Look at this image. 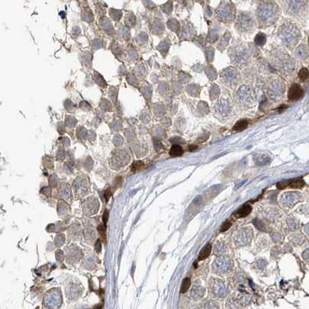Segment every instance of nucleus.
I'll return each instance as SVG.
<instances>
[{
	"mask_svg": "<svg viewBox=\"0 0 309 309\" xmlns=\"http://www.w3.org/2000/svg\"><path fill=\"white\" fill-rule=\"evenodd\" d=\"M117 89H116V88L112 87V88H111V89H110L109 97L111 98V100H112V101H114V102H115L116 98H117Z\"/></svg>",
	"mask_w": 309,
	"mask_h": 309,
	"instance_id": "2f4dec72",
	"label": "nucleus"
},
{
	"mask_svg": "<svg viewBox=\"0 0 309 309\" xmlns=\"http://www.w3.org/2000/svg\"><path fill=\"white\" fill-rule=\"evenodd\" d=\"M221 80L223 83L228 85L237 84L240 80V73L233 67H227L221 73Z\"/></svg>",
	"mask_w": 309,
	"mask_h": 309,
	"instance_id": "6e6552de",
	"label": "nucleus"
},
{
	"mask_svg": "<svg viewBox=\"0 0 309 309\" xmlns=\"http://www.w3.org/2000/svg\"><path fill=\"white\" fill-rule=\"evenodd\" d=\"M95 250L98 253H100L101 251V242L100 240H98L95 244Z\"/></svg>",
	"mask_w": 309,
	"mask_h": 309,
	"instance_id": "58836bf2",
	"label": "nucleus"
},
{
	"mask_svg": "<svg viewBox=\"0 0 309 309\" xmlns=\"http://www.w3.org/2000/svg\"><path fill=\"white\" fill-rule=\"evenodd\" d=\"M101 107L103 110H105V111H110L111 108V104L107 100H102L101 102Z\"/></svg>",
	"mask_w": 309,
	"mask_h": 309,
	"instance_id": "bb28decb",
	"label": "nucleus"
},
{
	"mask_svg": "<svg viewBox=\"0 0 309 309\" xmlns=\"http://www.w3.org/2000/svg\"><path fill=\"white\" fill-rule=\"evenodd\" d=\"M122 141H123V139H122V138L121 137V135H115V137H114V142L115 145H121Z\"/></svg>",
	"mask_w": 309,
	"mask_h": 309,
	"instance_id": "f704fd0d",
	"label": "nucleus"
},
{
	"mask_svg": "<svg viewBox=\"0 0 309 309\" xmlns=\"http://www.w3.org/2000/svg\"><path fill=\"white\" fill-rule=\"evenodd\" d=\"M101 26L105 30L106 33H109V34L114 33V29H113L112 26H111V22L107 20V18H103V20H101Z\"/></svg>",
	"mask_w": 309,
	"mask_h": 309,
	"instance_id": "f3484780",
	"label": "nucleus"
},
{
	"mask_svg": "<svg viewBox=\"0 0 309 309\" xmlns=\"http://www.w3.org/2000/svg\"><path fill=\"white\" fill-rule=\"evenodd\" d=\"M249 123L245 119H242V120H240L235 124V125L233 126V130L235 131V132H242L244 129H246L248 126Z\"/></svg>",
	"mask_w": 309,
	"mask_h": 309,
	"instance_id": "4468645a",
	"label": "nucleus"
},
{
	"mask_svg": "<svg viewBox=\"0 0 309 309\" xmlns=\"http://www.w3.org/2000/svg\"><path fill=\"white\" fill-rule=\"evenodd\" d=\"M278 35L280 36L281 40L284 44L288 46L294 45L298 37V30L295 26L291 23H285L281 25L279 30Z\"/></svg>",
	"mask_w": 309,
	"mask_h": 309,
	"instance_id": "7ed1b4c3",
	"label": "nucleus"
},
{
	"mask_svg": "<svg viewBox=\"0 0 309 309\" xmlns=\"http://www.w3.org/2000/svg\"><path fill=\"white\" fill-rule=\"evenodd\" d=\"M111 195H112V192H111V189H107V190H106L105 192H104V199H105L106 202H107V201L109 200L110 197L111 196Z\"/></svg>",
	"mask_w": 309,
	"mask_h": 309,
	"instance_id": "c9c22d12",
	"label": "nucleus"
},
{
	"mask_svg": "<svg viewBox=\"0 0 309 309\" xmlns=\"http://www.w3.org/2000/svg\"><path fill=\"white\" fill-rule=\"evenodd\" d=\"M266 41H267V38H266V35L263 33H257V36L254 38V43L257 46H264L265 44Z\"/></svg>",
	"mask_w": 309,
	"mask_h": 309,
	"instance_id": "a211bd4d",
	"label": "nucleus"
},
{
	"mask_svg": "<svg viewBox=\"0 0 309 309\" xmlns=\"http://www.w3.org/2000/svg\"><path fill=\"white\" fill-rule=\"evenodd\" d=\"M83 19L87 22H91L92 20H94V17H93L91 10H90L89 12L87 11L83 12Z\"/></svg>",
	"mask_w": 309,
	"mask_h": 309,
	"instance_id": "b1692460",
	"label": "nucleus"
},
{
	"mask_svg": "<svg viewBox=\"0 0 309 309\" xmlns=\"http://www.w3.org/2000/svg\"><path fill=\"white\" fill-rule=\"evenodd\" d=\"M66 123L70 127H73V126L76 125V120L73 117H67L66 119Z\"/></svg>",
	"mask_w": 309,
	"mask_h": 309,
	"instance_id": "7c9ffc66",
	"label": "nucleus"
},
{
	"mask_svg": "<svg viewBox=\"0 0 309 309\" xmlns=\"http://www.w3.org/2000/svg\"><path fill=\"white\" fill-rule=\"evenodd\" d=\"M216 18L225 23H231L235 18V7L231 2H222L216 10Z\"/></svg>",
	"mask_w": 309,
	"mask_h": 309,
	"instance_id": "423d86ee",
	"label": "nucleus"
},
{
	"mask_svg": "<svg viewBox=\"0 0 309 309\" xmlns=\"http://www.w3.org/2000/svg\"><path fill=\"white\" fill-rule=\"evenodd\" d=\"M229 55L231 62L234 65L243 67L249 62L250 54L248 49L243 43H236L229 49Z\"/></svg>",
	"mask_w": 309,
	"mask_h": 309,
	"instance_id": "f03ea898",
	"label": "nucleus"
},
{
	"mask_svg": "<svg viewBox=\"0 0 309 309\" xmlns=\"http://www.w3.org/2000/svg\"><path fill=\"white\" fill-rule=\"evenodd\" d=\"M102 307H103L102 304H97V305H95L92 309H102Z\"/></svg>",
	"mask_w": 309,
	"mask_h": 309,
	"instance_id": "ea45409f",
	"label": "nucleus"
},
{
	"mask_svg": "<svg viewBox=\"0 0 309 309\" xmlns=\"http://www.w3.org/2000/svg\"><path fill=\"white\" fill-rule=\"evenodd\" d=\"M142 166H143V162H142L141 161L135 162L132 166V170L134 172L137 171L138 169H140Z\"/></svg>",
	"mask_w": 309,
	"mask_h": 309,
	"instance_id": "c756f323",
	"label": "nucleus"
},
{
	"mask_svg": "<svg viewBox=\"0 0 309 309\" xmlns=\"http://www.w3.org/2000/svg\"><path fill=\"white\" fill-rule=\"evenodd\" d=\"M285 91V85L281 80H274L267 88V94L271 100H278L281 98Z\"/></svg>",
	"mask_w": 309,
	"mask_h": 309,
	"instance_id": "1a4fd4ad",
	"label": "nucleus"
},
{
	"mask_svg": "<svg viewBox=\"0 0 309 309\" xmlns=\"http://www.w3.org/2000/svg\"><path fill=\"white\" fill-rule=\"evenodd\" d=\"M110 16L112 18V20H115V21H119L120 19L121 18L122 13L120 10L110 9Z\"/></svg>",
	"mask_w": 309,
	"mask_h": 309,
	"instance_id": "412c9836",
	"label": "nucleus"
},
{
	"mask_svg": "<svg viewBox=\"0 0 309 309\" xmlns=\"http://www.w3.org/2000/svg\"><path fill=\"white\" fill-rule=\"evenodd\" d=\"M108 217H109V212L108 210H106L104 211V214H103V222H104V224H106L107 222V220H108Z\"/></svg>",
	"mask_w": 309,
	"mask_h": 309,
	"instance_id": "4c0bfd02",
	"label": "nucleus"
},
{
	"mask_svg": "<svg viewBox=\"0 0 309 309\" xmlns=\"http://www.w3.org/2000/svg\"><path fill=\"white\" fill-rule=\"evenodd\" d=\"M169 154L173 157L181 156L183 154V149H182V148L180 145H174L172 146L170 151H169Z\"/></svg>",
	"mask_w": 309,
	"mask_h": 309,
	"instance_id": "dca6fc26",
	"label": "nucleus"
},
{
	"mask_svg": "<svg viewBox=\"0 0 309 309\" xmlns=\"http://www.w3.org/2000/svg\"><path fill=\"white\" fill-rule=\"evenodd\" d=\"M305 49L303 47H300L296 51V54L298 57H305Z\"/></svg>",
	"mask_w": 309,
	"mask_h": 309,
	"instance_id": "473e14b6",
	"label": "nucleus"
},
{
	"mask_svg": "<svg viewBox=\"0 0 309 309\" xmlns=\"http://www.w3.org/2000/svg\"><path fill=\"white\" fill-rule=\"evenodd\" d=\"M169 47V44H168V43L166 42V41H163V42L160 43L159 46L158 47V49L162 53H163L164 51L167 52Z\"/></svg>",
	"mask_w": 309,
	"mask_h": 309,
	"instance_id": "a878e982",
	"label": "nucleus"
},
{
	"mask_svg": "<svg viewBox=\"0 0 309 309\" xmlns=\"http://www.w3.org/2000/svg\"><path fill=\"white\" fill-rule=\"evenodd\" d=\"M190 285H191L190 279L188 277L185 278V279L182 281V285H181V290H180L181 293L185 294V293L187 292L188 290H189V288H190Z\"/></svg>",
	"mask_w": 309,
	"mask_h": 309,
	"instance_id": "6ab92c4d",
	"label": "nucleus"
},
{
	"mask_svg": "<svg viewBox=\"0 0 309 309\" xmlns=\"http://www.w3.org/2000/svg\"><path fill=\"white\" fill-rule=\"evenodd\" d=\"M95 76H94V78H95V81L98 83V85H100L101 86V87H105V86H106V82L104 81V80L103 79V77L102 76L100 75V73H97V72H95Z\"/></svg>",
	"mask_w": 309,
	"mask_h": 309,
	"instance_id": "4be33fe9",
	"label": "nucleus"
},
{
	"mask_svg": "<svg viewBox=\"0 0 309 309\" xmlns=\"http://www.w3.org/2000/svg\"><path fill=\"white\" fill-rule=\"evenodd\" d=\"M287 185L288 187L293 188V189H298V188H302L304 186V182L301 179L287 180Z\"/></svg>",
	"mask_w": 309,
	"mask_h": 309,
	"instance_id": "ddd939ff",
	"label": "nucleus"
},
{
	"mask_svg": "<svg viewBox=\"0 0 309 309\" xmlns=\"http://www.w3.org/2000/svg\"><path fill=\"white\" fill-rule=\"evenodd\" d=\"M105 229H106V226H104V224H100L98 227V233L101 235V238L104 241L106 240V236H105Z\"/></svg>",
	"mask_w": 309,
	"mask_h": 309,
	"instance_id": "5701e85b",
	"label": "nucleus"
},
{
	"mask_svg": "<svg viewBox=\"0 0 309 309\" xmlns=\"http://www.w3.org/2000/svg\"><path fill=\"white\" fill-rule=\"evenodd\" d=\"M212 251V244H208L206 247H203V249L200 252L199 256V260H205L206 258L210 256V253H211Z\"/></svg>",
	"mask_w": 309,
	"mask_h": 309,
	"instance_id": "2eb2a0df",
	"label": "nucleus"
},
{
	"mask_svg": "<svg viewBox=\"0 0 309 309\" xmlns=\"http://www.w3.org/2000/svg\"><path fill=\"white\" fill-rule=\"evenodd\" d=\"M251 210H252V208H251V206L246 204V205L243 206L240 209H239L235 215H236V218H242V217L248 216L251 213Z\"/></svg>",
	"mask_w": 309,
	"mask_h": 309,
	"instance_id": "f8f14e48",
	"label": "nucleus"
},
{
	"mask_svg": "<svg viewBox=\"0 0 309 309\" xmlns=\"http://www.w3.org/2000/svg\"><path fill=\"white\" fill-rule=\"evenodd\" d=\"M274 64L279 69L285 70L286 71H289L290 70L293 69L292 60L290 59L289 57H288V55H284V57H282L281 52H280V55L277 54L275 57Z\"/></svg>",
	"mask_w": 309,
	"mask_h": 309,
	"instance_id": "9d476101",
	"label": "nucleus"
},
{
	"mask_svg": "<svg viewBox=\"0 0 309 309\" xmlns=\"http://www.w3.org/2000/svg\"><path fill=\"white\" fill-rule=\"evenodd\" d=\"M197 148V146H195V145H191V146H189V150L190 151H194V150H195Z\"/></svg>",
	"mask_w": 309,
	"mask_h": 309,
	"instance_id": "a19ab883",
	"label": "nucleus"
},
{
	"mask_svg": "<svg viewBox=\"0 0 309 309\" xmlns=\"http://www.w3.org/2000/svg\"><path fill=\"white\" fill-rule=\"evenodd\" d=\"M168 26H169L172 30H176V27L179 26V23H177V21L175 20H170L169 22H168Z\"/></svg>",
	"mask_w": 309,
	"mask_h": 309,
	"instance_id": "c85d7f7f",
	"label": "nucleus"
},
{
	"mask_svg": "<svg viewBox=\"0 0 309 309\" xmlns=\"http://www.w3.org/2000/svg\"><path fill=\"white\" fill-rule=\"evenodd\" d=\"M257 17L260 26H270L277 20L279 17L278 6L274 2H260L257 8Z\"/></svg>",
	"mask_w": 309,
	"mask_h": 309,
	"instance_id": "f257e3e1",
	"label": "nucleus"
},
{
	"mask_svg": "<svg viewBox=\"0 0 309 309\" xmlns=\"http://www.w3.org/2000/svg\"><path fill=\"white\" fill-rule=\"evenodd\" d=\"M153 27H154L153 30L155 31V33H160V32H162V30H163V24L160 22H155L153 25Z\"/></svg>",
	"mask_w": 309,
	"mask_h": 309,
	"instance_id": "393cba45",
	"label": "nucleus"
},
{
	"mask_svg": "<svg viewBox=\"0 0 309 309\" xmlns=\"http://www.w3.org/2000/svg\"><path fill=\"white\" fill-rule=\"evenodd\" d=\"M231 225H232V223H231L230 221H229V220H226V221L225 222L223 225H222L221 228H220V230L223 231H223L227 230V229L230 227Z\"/></svg>",
	"mask_w": 309,
	"mask_h": 309,
	"instance_id": "72a5a7b5",
	"label": "nucleus"
},
{
	"mask_svg": "<svg viewBox=\"0 0 309 309\" xmlns=\"http://www.w3.org/2000/svg\"><path fill=\"white\" fill-rule=\"evenodd\" d=\"M235 27L241 33H253L255 29V23L253 17L250 13L240 12L238 14Z\"/></svg>",
	"mask_w": 309,
	"mask_h": 309,
	"instance_id": "39448f33",
	"label": "nucleus"
},
{
	"mask_svg": "<svg viewBox=\"0 0 309 309\" xmlns=\"http://www.w3.org/2000/svg\"><path fill=\"white\" fill-rule=\"evenodd\" d=\"M298 77L301 81H304V80H307L309 78V71L307 68L303 67L298 72Z\"/></svg>",
	"mask_w": 309,
	"mask_h": 309,
	"instance_id": "aec40b11",
	"label": "nucleus"
},
{
	"mask_svg": "<svg viewBox=\"0 0 309 309\" xmlns=\"http://www.w3.org/2000/svg\"><path fill=\"white\" fill-rule=\"evenodd\" d=\"M236 103L243 108H248L253 107L255 103L254 92L247 86H241L236 91L235 96Z\"/></svg>",
	"mask_w": 309,
	"mask_h": 309,
	"instance_id": "20e7f679",
	"label": "nucleus"
},
{
	"mask_svg": "<svg viewBox=\"0 0 309 309\" xmlns=\"http://www.w3.org/2000/svg\"><path fill=\"white\" fill-rule=\"evenodd\" d=\"M303 90L298 84H293L288 91V98L291 101H298L303 96Z\"/></svg>",
	"mask_w": 309,
	"mask_h": 309,
	"instance_id": "9b49d317",
	"label": "nucleus"
},
{
	"mask_svg": "<svg viewBox=\"0 0 309 309\" xmlns=\"http://www.w3.org/2000/svg\"><path fill=\"white\" fill-rule=\"evenodd\" d=\"M125 23L129 26H133L135 23V17L134 16H128L126 17L125 20Z\"/></svg>",
	"mask_w": 309,
	"mask_h": 309,
	"instance_id": "cd10ccee",
	"label": "nucleus"
},
{
	"mask_svg": "<svg viewBox=\"0 0 309 309\" xmlns=\"http://www.w3.org/2000/svg\"><path fill=\"white\" fill-rule=\"evenodd\" d=\"M215 112L220 118H227L232 112V104L227 99L222 98L215 105Z\"/></svg>",
	"mask_w": 309,
	"mask_h": 309,
	"instance_id": "0eeeda50",
	"label": "nucleus"
},
{
	"mask_svg": "<svg viewBox=\"0 0 309 309\" xmlns=\"http://www.w3.org/2000/svg\"><path fill=\"white\" fill-rule=\"evenodd\" d=\"M111 49H112V51L114 53V54H119L121 53V47H119L117 44H114V45L112 46V47H111Z\"/></svg>",
	"mask_w": 309,
	"mask_h": 309,
	"instance_id": "e433bc0d",
	"label": "nucleus"
}]
</instances>
